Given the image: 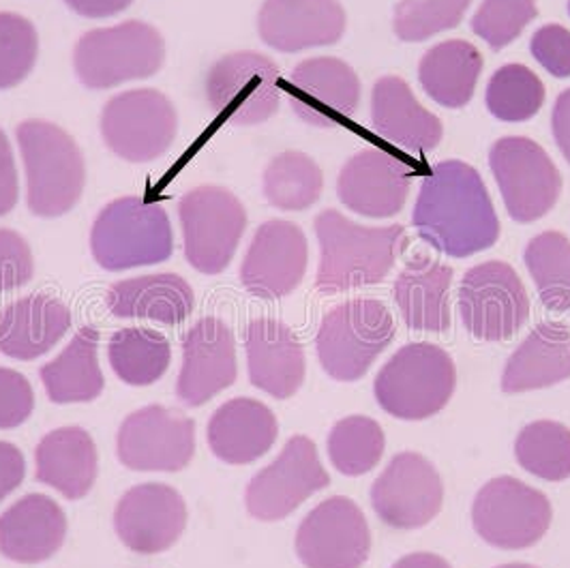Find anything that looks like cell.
I'll return each mask as SVG.
<instances>
[{"label": "cell", "instance_id": "obj_24", "mask_svg": "<svg viewBox=\"0 0 570 568\" xmlns=\"http://www.w3.org/2000/svg\"><path fill=\"white\" fill-rule=\"evenodd\" d=\"M252 384L275 399H289L305 382V350L294 331L271 317H259L245 333Z\"/></svg>", "mask_w": 570, "mask_h": 568}, {"label": "cell", "instance_id": "obj_43", "mask_svg": "<svg viewBox=\"0 0 570 568\" xmlns=\"http://www.w3.org/2000/svg\"><path fill=\"white\" fill-rule=\"evenodd\" d=\"M537 16V0H483L472 18V30L491 50H502L513 43Z\"/></svg>", "mask_w": 570, "mask_h": 568}, {"label": "cell", "instance_id": "obj_11", "mask_svg": "<svg viewBox=\"0 0 570 568\" xmlns=\"http://www.w3.org/2000/svg\"><path fill=\"white\" fill-rule=\"evenodd\" d=\"M459 313L476 340L507 341L528 322L530 298L513 266L491 259L463 275Z\"/></svg>", "mask_w": 570, "mask_h": 568}, {"label": "cell", "instance_id": "obj_12", "mask_svg": "<svg viewBox=\"0 0 570 568\" xmlns=\"http://www.w3.org/2000/svg\"><path fill=\"white\" fill-rule=\"evenodd\" d=\"M553 519L549 498L513 477L483 484L472 505V523L481 539L498 549H528L547 535Z\"/></svg>", "mask_w": 570, "mask_h": 568}, {"label": "cell", "instance_id": "obj_2", "mask_svg": "<svg viewBox=\"0 0 570 568\" xmlns=\"http://www.w3.org/2000/svg\"><path fill=\"white\" fill-rule=\"evenodd\" d=\"M320 266L315 287L324 294L380 284L407 245L405 227H365L340 210H324L315 219Z\"/></svg>", "mask_w": 570, "mask_h": 568}, {"label": "cell", "instance_id": "obj_22", "mask_svg": "<svg viewBox=\"0 0 570 568\" xmlns=\"http://www.w3.org/2000/svg\"><path fill=\"white\" fill-rule=\"evenodd\" d=\"M410 185L407 164L380 148H367L343 166L337 194L350 210L371 219H389L403 210Z\"/></svg>", "mask_w": 570, "mask_h": 568}, {"label": "cell", "instance_id": "obj_37", "mask_svg": "<svg viewBox=\"0 0 570 568\" xmlns=\"http://www.w3.org/2000/svg\"><path fill=\"white\" fill-rule=\"evenodd\" d=\"M322 187V170L312 157L298 150L277 155L264 172V196L279 210H305L314 206Z\"/></svg>", "mask_w": 570, "mask_h": 568}, {"label": "cell", "instance_id": "obj_33", "mask_svg": "<svg viewBox=\"0 0 570 568\" xmlns=\"http://www.w3.org/2000/svg\"><path fill=\"white\" fill-rule=\"evenodd\" d=\"M481 71V52L468 41L453 39L428 50L419 67V80L440 106L463 108L474 97Z\"/></svg>", "mask_w": 570, "mask_h": 568}, {"label": "cell", "instance_id": "obj_40", "mask_svg": "<svg viewBox=\"0 0 570 568\" xmlns=\"http://www.w3.org/2000/svg\"><path fill=\"white\" fill-rule=\"evenodd\" d=\"M544 104V86L523 65H507L487 86V108L504 123H523L537 116Z\"/></svg>", "mask_w": 570, "mask_h": 568}, {"label": "cell", "instance_id": "obj_17", "mask_svg": "<svg viewBox=\"0 0 570 568\" xmlns=\"http://www.w3.org/2000/svg\"><path fill=\"white\" fill-rule=\"evenodd\" d=\"M444 484L423 454L397 453L371 487V507L395 530L428 526L442 511Z\"/></svg>", "mask_w": 570, "mask_h": 568}, {"label": "cell", "instance_id": "obj_49", "mask_svg": "<svg viewBox=\"0 0 570 568\" xmlns=\"http://www.w3.org/2000/svg\"><path fill=\"white\" fill-rule=\"evenodd\" d=\"M551 127H553L556 143L560 146L564 159L570 164V88L564 90L556 101L553 116H551Z\"/></svg>", "mask_w": 570, "mask_h": 568}, {"label": "cell", "instance_id": "obj_15", "mask_svg": "<svg viewBox=\"0 0 570 568\" xmlns=\"http://www.w3.org/2000/svg\"><path fill=\"white\" fill-rule=\"evenodd\" d=\"M370 551L367 517L345 496L320 502L296 532V554L307 568H361Z\"/></svg>", "mask_w": 570, "mask_h": 568}, {"label": "cell", "instance_id": "obj_48", "mask_svg": "<svg viewBox=\"0 0 570 568\" xmlns=\"http://www.w3.org/2000/svg\"><path fill=\"white\" fill-rule=\"evenodd\" d=\"M24 474L27 461L22 451L9 442H0V502L22 484Z\"/></svg>", "mask_w": 570, "mask_h": 568}, {"label": "cell", "instance_id": "obj_20", "mask_svg": "<svg viewBox=\"0 0 570 568\" xmlns=\"http://www.w3.org/2000/svg\"><path fill=\"white\" fill-rule=\"evenodd\" d=\"M236 341L226 322L202 317L183 341V368L176 398L187 408H200L236 382Z\"/></svg>", "mask_w": 570, "mask_h": 568}, {"label": "cell", "instance_id": "obj_47", "mask_svg": "<svg viewBox=\"0 0 570 568\" xmlns=\"http://www.w3.org/2000/svg\"><path fill=\"white\" fill-rule=\"evenodd\" d=\"M18 170H16V159L11 153V144L7 140L4 131L0 129V217L13 210L18 204Z\"/></svg>", "mask_w": 570, "mask_h": 568}, {"label": "cell", "instance_id": "obj_35", "mask_svg": "<svg viewBox=\"0 0 570 568\" xmlns=\"http://www.w3.org/2000/svg\"><path fill=\"white\" fill-rule=\"evenodd\" d=\"M108 359L125 384L148 386L170 368V341L150 329H122L110 340Z\"/></svg>", "mask_w": 570, "mask_h": 568}, {"label": "cell", "instance_id": "obj_34", "mask_svg": "<svg viewBox=\"0 0 570 568\" xmlns=\"http://www.w3.org/2000/svg\"><path fill=\"white\" fill-rule=\"evenodd\" d=\"M97 347L99 331L82 326L57 359L39 370L48 398L55 403H85L101 395L106 382Z\"/></svg>", "mask_w": 570, "mask_h": 568}, {"label": "cell", "instance_id": "obj_25", "mask_svg": "<svg viewBox=\"0 0 570 568\" xmlns=\"http://www.w3.org/2000/svg\"><path fill=\"white\" fill-rule=\"evenodd\" d=\"M67 537V517L43 493H29L0 515V554L20 565L50 560Z\"/></svg>", "mask_w": 570, "mask_h": 568}, {"label": "cell", "instance_id": "obj_19", "mask_svg": "<svg viewBox=\"0 0 570 568\" xmlns=\"http://www.w3.org/2000/svg\"><path fill=\"white\" fill-rule=\"evenodd\" d=\"M289 106L296 116L320 129L350 120L361 101V82L340 58L303 60L289 76Z\"/></svg>", "mask_w": 570, "mask_h": 568}, {"label": "cell", "instance_id": "obj_16", "mask_svg": "<svg viewBox=\"0 0 570 568\" xmlns=\"http://www.w3.org/2000/svg\"><path fill=\"white\" fill-rule=\"evenodd\" d=\"M331 484L317 449L307 435L287 440L282 454L257 472L245 493L247 511L259 521H279Z\"/></svg>", "mask_w": 570, "mask_h": 568}, {"label": "cell", "instance_id": "obj_42", "mask_svg": "<svg viewBox=\"0 0 570 568\" xmlns=\"http://www.w3.org/2000/svg\"><path fill=\"white\" fill-rule=\"evenodd\" d=\"M39 52L37 30L18 13H0V90L22 85Z\"/></svg>", "mask_w": 570, "mask_h": 568}, {"label": "cell", "instance_id": "obj_9", "mask_svg": "<svg viewBox=\"0 0 570 568\" xmlns=\"http://www.w3.org/2000/svg\"><path fill=\"white\" fill-rule=\"evenodd\" d=\"M178 131L170 99L153 88H136L112 97L101 114V136L116 157L148 164L168 153Z\"/></svg>", "mask_w": 570, "mask_h": 568}, {"label": "cell", "instance_id": "obj_14", "mask_svg": "<svg viewBox=\"0 0 570 568\" xmlns=\"http://www.w3.org/2000/svg\"><path fill=\"white\" fill-rule=\"evenodd\" d=\"M118 459L138 472H178L196 453V423L166 405H146L118 429Z\"/></svg>", "mask_w": 570, "mask_h": 568}, {"label": "cell", "instance_id": "obj_7", "mask_svg": "<svg viewBox=\"0 0 570 568\" xmlns=\"http://www.w3.org/2000/svg\"><path fill=\"white\" fill-rule=\"evenodd\" d=\"M166 60L161 32L138 20L86 32L73 52V67L86 88L106 90L155 76Z\"/></svg>", "mask_w": 570, "mask_h": 568}, {"label": "cell", "instance_id": "obj_45", "mask_svg": "<svg viewBox=\"0 0 570 568\" xmlns=\"http://www.w3.org/2000/svg\"><path fill=\"white\" fill-rule=\"evenodd\" d=\"M35 393L29 380L18 371L0 368V429H16L29 421Z\"/></svg>", "mask_w": 570, "mask_h": 568}, {"label": "cell", "instance_id": "obj_51", "mask_svg": "<svg viewBox=\"0 0 570 568\" xmlns=\"http://www.w3.org/2000/svg\"><path fill=\"white\" fill-rule=\"evenodd\" d=\"M393 568H453L444 558L435 556V554H428V551H421V554H410V556H403L400 562H395Z\"/></svg>", "mask_w": 570, "mask_h": 568}, {"label": "cell", "instance_id": "obj_5", "mask_svg": "<svg viewBox=\"0 0 570 568\" xmlns=\"http://www.w3.org/2000/svg\"><path fill=\"white\" fill-rule=\"evenodd\" d=\"M90 249L106 271L161 264L174 252L170 217L161 204L136 196L110 202L95 219Z\"/></svg>", "mask_w": 570, "mask_h": 568}, {"label": "cell", "instance_id": "obj_31", "mask_svg": "<svg viewBox=\"0 0 570 568\" xmlns=\"http://www.w3.org/2000/svg\"><path fill=\"white\" fill-rule=\"evenodd\" d=\"M35 463L39 483L55 487L67 500H80L97 479V447L82 427H60L39 442Z\"/></svg>", "mask_w": 570, "mask_h": 568}, {"label": "cell", "instance_id": "obj_8", "mask_svg": "<svg viewBox=\"0 0 570 568\" xmlns=\"http://www.w3.org/2000/svg\"><path fill=\"white\" fill-rule=\"evenodd\" d=\"M178 219L189 264L204 275L226 271L247 227L243 202L224 187L204 185L180 199Z\"/></svg>", "mask_w": 570, "mask_h": 568}, {"label": "cell", "instance_id": "obj_26", "mask_svg": "<svg viewBox=\"0 0 570 568\" xmlns=\"http://www.w3.org/2000/svg\"><path fill=\"white\" fill-rule=\"evenodd\" d=\"M277 435V417L256 399H229L208 423L210 451L232 466H245L268 453Z\"/></svg>", "mask_w": 570, "mask_h": 568}, {"label": "cell", "instance_id": "obj_39", "mask_svg": "<svg viewBox=\"0 0 570 568\" xmlns=\"http://www.w3.org/2000/svg\"><path fill=\"white\" fill-rule=\"evenodd\" d=\"M386 449L382 427L370 417H347L331 429L328 457L345 477H363L371 472Z\"/></svg>", "mask_w": 570, "mask_h": 568}, {"label": "cell", "instance_id": "obj_44", "mask_svg": "<svg viewBox=\"0 0 570 568\" xmlns=\"http://www.w3.org/2000/svg\"><path fill=\"white\" fill-rule=\"evenodd\" d=\"M35 262L29 243L13 229H0V292L29 284Z\"/></svg>", "mask_w": 570, "mask_h": 568}, {"label": "cell", "instance_id": "obj_52", "mask_svg": "<svg viewBox=\"0 0 570 568\" xmlns=\"http://www.w3.org/2000/svg\"><path fill=\"white\" fill-rule=\"evenodd\" d=\"M495 568H537L532 567V565H521V562H514V565H502V567Z\"/></svg>", "mask_w": 570, "mask_h": 568}, {"label": "cell", "instance_id": "obj_6", "mask_svg": "<svg viewBox=\"0 0 570 568\" xmlns=\"http://www.w3.org/2000/svg\"><path fill=\"white\" fill-rule=\"evenodd\" d=\"M395 340V320L375 298H354L324 315L315 347L322 370L340 382L361 380Z\"/></svg>", "mask_w": 570, "mask_h": 568}, {"label": "cell", "instance_id": "obj_29", "mask_svg": "<svg viewBox=\"0 0 570 568\" xmlns=\"http://www.w3.org/2000/svg\"><path fill=\"white\" fill-rule=\"evenodd\" d=\"M71 329V312L52 296L20 298L0 313V352L16 361H32L50 352Z\"/></svg>", "mask_w": 570, "mask_h": 568}, {"label": "cell", "instance_id": "obj_23", "mask_svg": "<svg viewBox=\"0 0 570 568\" xmlns=\"http://www.w3.org/2000/svg\"><path fill=\"white\" fill-rule=\"evenodd\" d=\"M257 30L262 41L279 52H303L337 43L345 11L340 0H266Z\"/></svg>", "mask_w": 570, "mask_h": 568}, {"label": "cell", "instance_id": "obj_50", "mask_svg": "<svg viewBox=\"0 0 570 568\" xmlns=\"http://www.w3.org/2000/svg\"><path fill=\"white\" fill-rule=\"evenodd\" d=\"M65 2L78 16L97 20V18H112L116 13L129 9L134 0H65Z\"/></svg>", "mask_w": 570, "mask_h": 568}, {"label": "cell", "instance_id": "obj_21", "mask_svg": "<svg viewBox=\"0 0 570 568\" xmlns=\"http://www.w3.org/2000/svg\"><path fill=\"white\" fill-rule=\"evenodd\" d=\"M185 526V500L170 484H138L116 507V535L131 551L142 556L170 549L180 539Z\"/></svg>", "mask_w": 570, "mask_h": 568}, {"label": "cell", "instance_id": "obj_46", "mask_svg": "<svg viewBox=\"0 0 570 568\" xmlns=\"http://www.w3.org/2000/svg\"><path fill=\"white\" fill-rule=\"evenodd\" d=\"M532 57L556 78L570 76V30L560 25H547L534 32L530 43Z\"/></svg>", "mask_w": 570, "mask_h": 568}, {"label": "cell", "instance_id": "obj_28", "mask_svg": "<svg viewBox=\"0 0 570 568\" xmlns=\"http://www.w3.org/2000/svg\"><path fill=\"white\" fill-rule=\"evenodd\" d=\"M453 268L416 254L393 285V298L407 329L423 333H446L451 329Z\"/></svg>", "mask_w": 570, "mask_h": 568}, {"label": "cell", "instance_id": "obj_3", "mask_svg": "<svg viewBox=\"0 0 570 568\" xmlns=\"http://www.w3.org/2000/svg\"><path fill=\"white\" fill-rule=\"evenodd\" d=\"M18 144L27 172V204L37 217L67 215L85 192V157L76 140L48 120H24Z\"/></svg>", "mask_w": 570, "mask_h": 568}, {"label": "cell", "instance_id": "obj_53", "mask_svg": "<svg viewBox=\"0 0 570 568\" xmlns=\"http://www.w3.org/2000/svg\"><path fill=\"white\" fill-rule=\"evenodd\" d=\"M569 11H570V0H569Z\"/></svg>", "mask_w": 570, "mask_h": 568}, {"label": "cell", "instance_id": "obj_27", "mask_svg": "<svg viewBox=\"0 0 570 568\" xmlns=\"http://www.w3.org/2000/svg\"><path fill=\"white\" fill-rule=\"evenodd\" d=\"M371 120L380 138L412 153L433 150L442 140L440 118L425 110L397 76L380 78L373 86Z\"/></svg>", "mask_w": 570, "mask_h": 568}, {"label": "cell", "instance_id": "obj_32", "mask_svg": "<svg viewBox=\"0 0 570 568\" xmlns=\"http://www.w3.org/2000/svg\"><path fill=\"white\" fill-rule=\"evenodd\" d=\"M106 303L116 317H142L174 326L191 315L196 296L183 277L159 273L118 282L108 290Z\"/></svg>", "mask_w": 570, "mask_h": 568}, {"label": "cell", "instance_id": "obj_1", "mask_svg": "<svg viewBox=\"0 0 570 568\" xmlns=\"http://www.w3.org/2000/svg\"><path fill=\"white\" fill-rule=\"evenodd\" d=\"M412 224L440 254H481L500 238V222L481 174L463 161H442L423 178Z\"/></svg>", "mask_w": 570, "mask_h": 568}, {"label": "cell", "instance_id": "obj_36", "mask_svg": "<svg viewBox=\"0 0 570 568\" xmlns=\"http://www.w3.org/2000/svg\"><path fill=\"white\" fill-rule=\"evenodd\" d=\"M523 259L542 305L551 312H570L569 238L562 232H542L528 243Z\"/></svg>", "mask_w": 570, "mask_h": 568}, {"label": "cell", "instance_id": "obj_38", "mask_svg": "<svg viewBox=\"0 0 570 568\" xmlns=\"http://www.w3.org/2000/svg\"><path fill=\"white\" fill-rule=\"evenodd\" d=\"M519 466L542 481L570 479V429L556 421H537L523 427L514 440Z\"/></svg>", "mask_w": 570, "mask_h": 568}, {"label": "cell", "instance_id": "obj_13", "mask_svg": "<svg viewBox=\"0 0 570 568\" xmlns=\"http://www.w3.org/2000/svg\"><path fill=\"white\" fill-rule=\"evenodd\" d=\"M489 164L500 185L507 210L519 224L541 219L560 198V172L542 146L528 138L498 140L489 153Z\"/></svg>", "mask_w": 570, "mask_h": 568}, {"label": "cell", "instance_id": "obj_4", "mask_svg": "<svg viewBox=\"0 0 570 568\" xmlns=\"http://www.w3.org/2000/svg\"><path fill=\"white\" fill-rule=\"evenodd\" d=\"M456 370L451 354L419 341L400 347L380 370L373 393L384 412L401 421H425L453 398Z\"/></svg>", "mask_w": 570, "mask_h": 568}, {"label": "cell", "instance_id": "obj_18", "mask_svg": "<svg viewBox=\"0 0 570 568\" xmlns=\"http://www.w3.org/2000/svg\"><path fill=\"white\" fill-rule=\"evenodd\" d=\"M309 245L296 224L273 219L257 227L240 266V282L259 298H284L305 277Z\"/></svg>", "mask_w": 570, "mask_h": 568}, {"label": "cell", "instance_id": "obj_30", "mask_svg": "<svg viewBox=\"0 0 570 568\" xmlns=\"http://www.w3.org/2000/svg\"><path fill=\"white\" fill-rule=\"evenodd\" d=\"M570 378V326L541 322L507 361L504 393H525L553 386Z\"/></svg>", "mask_w": 570, "mask_h": 568}, {"label": "cell", "instance_id": "obj_10", "mask_svg": "<svg viewBox=\"0 0 570 568\" xmlns=\"http://www.w3.org/2000/svg\"><path fill=\"white\" fill-rule=\"evenodd\" d=\"M206 101L219 118L238 127L266 123L279 110L277 65L257 52H234L217 60L206 78Z\"/></svg>", "mask_w": 570, "mask_h": 568}, {"label": "cell", "instance_id": "obj_41", "mask_svg": "<svg viewBox=\"0 0 570 568\" xmlns=\"http://www.w3.org/2000/svg\"><path fill=\"white\" fill-rule=\"evenodd\" d=\"M472 0H403L395 11V32L401 41L414 43L455 29Z\"/></svg>", "mask_w": 570, "mask_h": 568}]
</instances>
